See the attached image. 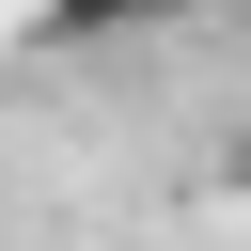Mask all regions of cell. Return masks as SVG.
I'll list each match as a JSON object with an SVG mask.
<instances>
[{
    "instance_id": "6da1fadb",
    "label": "cell",
    "mask_w": 251,
    "mask_h": 251,
    "mask_svg": "<svg viewBox=\"0 0 251 251\" xmlns=\"http://www.w3.org/2000/svg\"><path fill=\"white\" fill-rule=\"evenodd\" d=\"M188 0H31V31L47 47H110V31H173Z\"/></svg>"
}]
</instances>
